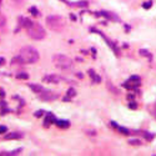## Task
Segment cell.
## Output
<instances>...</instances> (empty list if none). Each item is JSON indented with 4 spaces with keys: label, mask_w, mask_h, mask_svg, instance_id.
Wrapping results in <instances>:
<instances>
[{
    "label": "cell",
    "mask_w": 156,
    "mask_h": 156,
    "mask_svg": "<svg viewBox=\"0 0 156 156\" xmlns=\"http://www.w3.org/2000/svg\"><path fill=\"white\" fill-rule=\"evenodd\" d=\"M0 64H4V59L0 58Z\"/></svg>",
    "instance_id": "4316f807"
},
{
    "label": "cell",
    "mask_w": 156,
    "mask_h": 156,
    "mask_svg": "<svg viewBox=\"0 0 156 156\" xmlns=\"http://www.w3.org/2000/svg\"><path fill=\"white\" fill-rule=\"evenodd\" d=\"M129 144H130V145H135V146H140V145H141V141L137 140V139H136V140H129Z\"/></svg>",
    "instance_id": "ac0fdd59"
},
{
    "label": "cell",
    "mask_w": 156,
    "mask_h": 156,
    "mask_svg": "<svg viewBox=\"0 0 156 156\" xmlns=\"http://www.w3.org/2000/svg\"><path fill=\"white\" fill-rule=\"evenodd\" d=\"M89 74H90V76L92 78V80H94V81H96V82H100V81H101V80H100V78H99V76L96 75L92 70H89Z\"/></svg>",
    "instance_id": "2e32d148"
},
{
    "label": "cell",
    "mask_w": 156,
    "mask_h": 156,
    "mask_svg": "<svg viewBox=\"0 0 156 156\" xmlns=\"http://www.w3.org/2000/svg\"><path fill=\"white\" fill-rule=\"evenodd\" d=\"M139 53H140L141 56H145V58H149V59H151V58H152V54L150 53V51L145 50V49H141L140 51H139Z\"/></svg>",
    "instance_id": "5bb4252c"
},
{
    "label": "cell",
    "mask_w": 156,
    "mask_h": 156,
    "mask_svg": "<svg viewBox=\"0 0 156 156\" xmlns=\"http://www.w3.org/2000/svg\"><path fill=\"white\" fill-rule=\"evenodd\" d=\"M70 5L71 6H79V8H86V6H88V1H78V3H72Z\"/></svg>",
    "instance_id": "9a60e30c"
},
{
    "label": "cell",
    "mask_w": 156,
    "mask_h": 156,
    "mask_svg": "<svg viewBox=\"0 0 156 156\" xmlns=\"http://www.w3.org/2000/svg\"><path fill=\"white\" fill-rule=\"evenodd\" d=\"M151 5H152V3L151 1H147V3H145V4H144V8L145 9H150Z\"/></svg>",
    "instance_id": "cb8c5ba5"
},
{
    "label": "cell",
    "mask_w": 156,
    "mask_h": 156,
    "mask_svg": "<svg viewBox=\"0 0 156 156\" xmlns=\"http://www.w3.org/2000/svg\"><path fill=\"white\" fill-rule=\"evenodd\" d=\"M53 121H55L53 114H46V117H45V121H44V126H50V124L53 123Z\"/></svg>",
    "instance_id": "8fae6325"
},
{
    "label": "cell",
    "mask_w": 156,
    "mask_h": 156,
    "mask_svg": "<svg viewBox=\"0 0 156 156\" xmlns=\"http://www.w3.org/2000/svg\"><path fill=\"white\" fill-rule=\"evenodd\" d=\"M91 30H94V29H91ZM94 31H96V30H94ZM96 33H98V34H100V35H101V36L104 37V40H105L106 43L109 44V46H110V48H111V49H112V51H114V53H115V54H117V55H120V51H119V49H117V48H116V45L114 44L112 41H110L109 39H107V37H106L105 35H104V34L101 33V31H96Z\"/></svg>",
    "instance_id": "ba28073f"
},
{
    "label": "cell",
    "mask_w": 156,
    "mask_h": 156,
    "mask_svg": "<svg viewBox=\"0 0 156 156\" xmlns=\"http://www.w3.org/2000/svg\"><path fill=\"white\" fill-rule=\"evenodd\" d=\"M46 25L53 31H61L65 26V21L59 15H49L46 18Z\"/></svg>",
    "instance_id": "277c9868"
},
{
    "label": "cell",
    "mask_w": 156,
    "mask_h": 156,
    "mask_svg": "<svg viewBox=\"0 0 156 156\" xmlns=\"http://www.w3.org/2000/svg\"><path fill=\"white\" fill-rule=\"evenodd\" d=\"M43 80L45 82H49V84H59L61 81V78L58 75H45Z\"/></svg>",
    "instance_id": "52a82bcc"
},
{
    "label": "cell",
    "mask_w": 156,
    "mask_h": 156,
    "mask_svg": "<svg viewBox=\"0 0 156 156\" xmlns=\"http://www.w3.org/2000/svg\"><path fill=\"white\" fill-rule=\"evenodd\" d=\"M26 33L31 39L34 40H43L45 37V30L40 24L31 23L29 26L26 27Z\"/></svg>",
    "instance_id": "7a4b0ae2"
},
{
    "label": "cell",
    "mask_w": 156,
    "mask_h": 156,
    "mask_svg": "<svg viewBox=\"0 0 156 156\" xmlns=\"http://www.w3.org/2000/svg\"><path fill=\"white\" fill-rule=\"evenodd\" d=\"M70 18H71V20H76V16L74 15V14H71V15H70Z\"/></svg>",
    "instance_id": "484cf974"
},
{
    "label": "cell",
    "mask_w": 156,
    "mask_h": 156,
    "mask_svg": "<svg viewBox=\"0 0 156 156\" xmlns=\"http://www.w3.org/2000/svg\"><path fill=\"white\" fill-rule=\"evenodd\" d=\"M20 137H21V135L18 133H13V134H9L5 136L6 140H13V139H20Z\"/></svg>",
    "instance_id": "4fadbf2b"
},
{
    "label": "cell",
    "mask_w": 156,
    "mask_h": 156,
    "mask_svg": "<svg viewBox=\"0 0 156 156\" xmlns=\"http://www.w3.org/2000/svg\"><path fill=\"white\" fill-rule=\"evenodd\" d=\"M30 89L33 90L34 92H36V94H40V92H43L44 90H45V89L43 88V86L36 85V84H31V85H30Z\"/></svg>",
    "instance_id": "7c38bea8"
},
{
    "label": "cell",
    "mask_w": 156,
    "mask_h": 156,
    "mask_svg": "<svg viewBox=\"0 0 156 156\" xmlns=\"http://www.w3.org/2000/svg\"><path fill=\"white\" fill-rule=\"evenodd\" d=\"M130 107H131V109H136V104L131 102V104H130Z\"/></svg>",
    "instance_id": "d4e9b609"
},
{
    "label": "cell",
    "mask_w": 156,
    "mask_h": 156,
    "mask_svg": "<svg viewBox=\"0 0 156 156\" xmlns=\"http://www.w3.org/2000/svg\"><path fill=\"white\" fill-rule=\"evenodd\" d=\"M19 56L23 60L24 64H34V62L39 60V53L33 46H24L20 50Z\"/></svg>",
    "instance_id": "6da1fadb"
},
{
    "label": "cell",
    "mask_w": 156,
    "mask_h": 156,
    "mask_svg": "<svg viewBox=\"0 0 156 156\" xmlns=\"http://www.w3.org/2000/svg\"><path fill=\"white\" fill-rule=\"evenodd\" d=\"M16 78H18V79H24V80H25V79L29 78V75L24 74V72H23V74H18V75H16Z\"/></svg>",
    "instance_id": "44dd1931"
},
{
    "label": "cell",
    "mask_w": 156,
    "mask_h": 156,
    "mask_svg": "<svg viewBox=\"0 0 156 156\" xmlns=\"http://www.w3.org/2000/svg\"><path fill=\"white\" fill-rule=\"evenodd\" d=\"M111 125H112L114 127H115L116 130H119L121 134H124V135H129V134H130L129 130L125 129V127H123V126H120V125H117V124H115V123H111Z\"/></svg>",
    "instance_id": "30bf717a"
},
{
    "label": "cell",
    "mask_w": 156,
    "mask_h": 156,
    "mask_svg": "<svg viewBox=\"0 0 156 156\" xmlns=\"http://www.w3.org/2000/svg\"><path fill=\"white\" fill-rule=\"evenodd\" d=\"M53 61L59 69H61V70H70L72 68V60L68 55L56 54L53 56Z\"/></svg>",
    "instance_id": "3957f363"
},
{
    "label": "cell",
    "mask_w": 156,
    "mask_h": 156,
    "mask_svg": "<svg viewBox=\"0 0 156 156\" xmlns=\"http://www.w3.org/2000/svg\"><path fill=\"white\" fill-rule=\"evenodd\" d=\"M6 130H8V127L4 126V125H0V134H4V133H6Z\"/></svg>",
    "instance_id": "7402d4cb"
},
{
    "label": "cell",
    "mask_w": 156,
    "mask_h": 156,
    "mask_svg": "<svg viewBox=\"0 0 156 156\" xmlns=\"http://www.w3.org/2000/svg\"><path fill=\"white\" fill-rule=\"evenodd\" d=\"M39 96H40L41 100H44V101H50V100L56 99V94L51 92V91H49V90H44L43 92L39 94Z\"/></svg>",
    "instance_id": "8992f818"
},
{
    "label": "cell",
    "mask_w": 156,
    "mask_h": 156,
    "mask_svg": "<svg viewBox=\"0 0 156 156\" xmlns=\"http://www.w3.org/2000/svg\"><path fill=\"white\" fill-rule=\"evenodd\" d=\"M75 95H76L75 89L74 88H70V89H69V91H68V96H66V98H72V96H75Z\"/></svg>",
    "instance_id": "e0dca14e"
},
{
    "label": "cell",
    "mask_w": 156,
    "mask_h": 156,
    "mask_svg": "<svg viewBox=\"0 0 156 156\" xmlns=\"http://www.w3.org/2000/svg\"><path fill=\"white\" fill-rule=\"evenodd\" d=\"M0 4H1V0H0Z\"/></svg>",
    "instance_id": "83f0119b"
},
{
    "label": "cell",
    "mask_w": 156,
    "mask_h": 156,
    "mask_svg": "<svg viewBox=\"0 0 156 156\" xmlns=\"http://www.w3.org/2000/svg\"><path fill=\"white\" fill-rule=\"evenodd\" d=\"M140 85V79H139V76H131V78L125 82V86H126L127 89H135L136 86Z\"/></svg>",
    "instance_id": "5b68a950"
},
{
    "label": "cell",
    "mask_w": 156,
    "mask_h": 156,
    "mask_svg": "<svg viewBox=\"0 0 156 156\" xmlns=\"http://www.w3.org/2000/svg\"><path fill=\"white\" fill-rule=\"evenodd\" d=\"M30 13L33 14L34 16H37V15H39V11H37V9L35 8V6H33V8H30Z\"/></svg>",
    "instance_id": "d6986e66"
},
{
    "label": "cell",
    "mask_w": 156,
    "mask_h": 156,
    "mask_svg": "<svg viewBox=\"0 0 156 156\" xmlns=\"http://www.w3.org/2000/svg\"><path fill=\"white\" fill-rule=\"evenodd\" d=\"M5 23H6V20H5V18H4V15L3 14H0V26H4L5 25Z\"/></svg>",
    "instance_id": "ffe728a7"
},
{
    "label": "cell",
    "mask_w": 156,
    "mask_h": 156,
    "mask_svg": "<svg viewBox=\"0 0 156 156\" xmlns=\"http://www.w3.org/2000/svg\"><path fill=\"white\" fill-rule=\"evenodd\" d=\"M34 115H35L36 117H40V116L44 115V111H43V110H39V111H36L35 114H34Z\"/></svg>",
    "instance_id": "603a6c76"
},
{
    "label": "cell",
    "mask_w": 156,
    "mask_h": 156,
    "mask_svg": "<svg viewBox=\"0 0 156 156\" xmlns=\"http://www.w3.org/2000/svg\"><path fill=\"white\" fill-rule=\"evenodd\" d=\"M55 123H56V125L59 127H61V129H66V127L70 126V123L66 120H55Z\"/></svg>",
    "instance_id": "9c48e42d"
}]
</instances>
